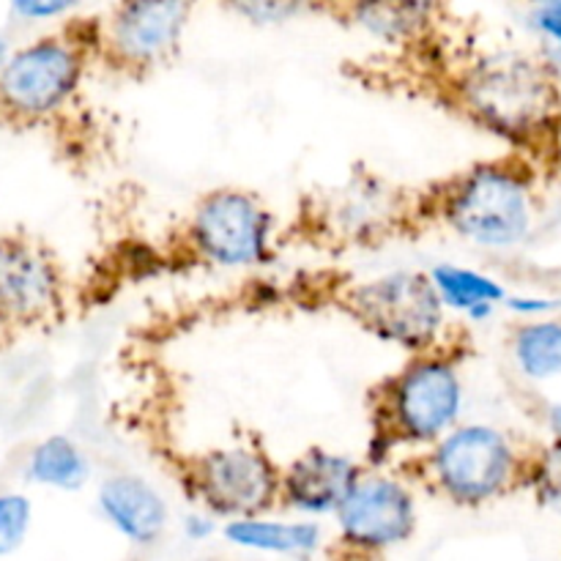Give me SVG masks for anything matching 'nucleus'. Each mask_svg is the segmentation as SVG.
<instances>
[{
  "label": "nucleus",
  "mask_w": 561,
  "mask_h": 561,
  "mask_svg": "<svg viewBox=\"0 0 561 561\" xmlns=\"http://www.w3.org/2000/svg\"><path fill=\"white\" fill-rule=\"evenodd\" d=\"M463 107L485 129L510 140H529L553 113V85L546 71L518 55H488L458 82Z\"/></svg>",
  "instance_id": "f257e3e1"
},
{
  "label": "nucleus",
  "mask_w": 561,
  "mask_h": 561,
  "mask_svg": "<svg viewBox=\"0 0 561 561\" xmlns=\"http://www.w3.org/2000/svg\"><path fill=\"white\" fill-rule=\"evenodd\" d=\"M444 217L471 244L507 250L520 244L531 230L529 184L507 164H480L449 192Z\"/></svg>",
  "instance_id": "f03ea898"
},
{
  "label": "nucleus",
  "mask_w": 561,
  "mask_h": 561,
  "mask_svg": "<svg viewBox=\"0 0 561 561\" xmlns=\"http://www.w3.org/2000/svg\"><path fill=\"white\" fill-rule=\"evenodd\" d=\"M348 301L373 334L409 351H425L436 343L447 310L431 277L422 272H392L367 279L351 290Z\"/></svg>",
  "instance_id": "7ed1b4c3"
},
{
  "label": "nucleus",
  "mask_w": 561,
  "mask_h": 561,
  "mask_svg": "<svg viewBox=\"0 0 561 561\" xmlns=\"http://www.w3.org/2000/svg\"><path fill=\"white\" fill-rule=\"evenodd\" d=\"M515 449L491 425H458L433 447L431 469L436 485L458 504H482L513 482Z\"/></svg>",
  "instance_id": "20e7f679"
},
{
  "label": "nucleus",
  "mask_w": 561,
  "mask_h": 561,
  "mask_svg": "<svg viewBox=\"0 0 561 561\" xmlns=\"http://www.w3.org/2000/svg\"><path fill=\"white\" fill-rule=\"evenodd\" d=\"M463 409V383L453 362L420 356L392 381L389 422L403 442L438 444L458 427Z\"/></svg>",
  "instance_id": "39448f33"
},
{
  "label": "nucleus",
  "mask_w": 561,
  "mask_h": 561,
  "mask_svg": "<svg viewBox=\"0 0 561 561\" xmlns=\"http://www.w3.org/2000/svg\"><path fill=\"white\" fill-rule=\"evenodd\" d=\"M192 491L214 518H257L283 493L277 466L255 447H222L192 466Z\"/></svg>",
  "instance_id": "423d86ee"
},
{
  "label": "nucleus",
  "mask_w": 561,
  "mask_h": 561,
  "mask_svg": "<svg viewBox=\"0 0 561 561\" xmlns=\"http://www.w3.org/2000/svg\"><path fill=\"white\" fill-rule=\"evenodd\" d=\"M190 233L206 261L225 268L252 266L272 244V214L247 192L219 190L197 203Z\"/></svg>",
  "instance_id": "0eeeda50"
},
{
  "label": "nucleus",
  "mask_w": 561,
  "mask_h": 561,
  "mask_svg": "<svg viewBox=\"0 0 561 561\" xmlns=\"http://www.w3.org/2000/svg\"><path fill=\"white\" fill-rule=\"evenodd\" d=\"M82 53L64 38H38L11 53L0 69V102L11 113L38 118L58 110L77 91Z\"/></svg>",
  "instance_id": "6e6552de"
},
{
  "label": "nucleus",
  "mask_w": 561,
  "mask_h": 561,
  "mask_svg": "<svg viewBox=\"0 0 561 561\" xmlns=\"http://www.w3.org/2000/svg\"><path fill=\"white\" fill-rule=\"evenodd\" d=\"M334 518L345 542L362 551H383L414 535V493L394 477L362 474Z\"/></svg>",
  "instance_id": "1a4fd4ad"
},
{
  "label": "nucleus",
  "mask_w": 561,
  "mask_h": 561,
  "mask_svg": "<svg viewBox=\"0 0 561 561\" xmlns=\"http://www.w3.org/2000/svg\"><path fill=\"white\" fill-rule=\"evenodd\" d=\"M60 301L55 263L36 244L0 239V318L31 323L53 312Z\"/></svg>",
  "instance_id": "9d476101"
},
{
  "label": "nucleus",
  "mask_w": 561,
  "mask_h": 561,
  "mask_svg": "<svg viewBox=\"0 0 561 561\" xmlns=\"http://www.w3.org/2000/svg\"><path fill=\"white\" fill-rule=\"evenodd\" d=\"M190 5L179 0H137L115 9L110 47L129 66H153L168 58L186 27Z\"/></svg>",
  "instance_id": "9b49d317"
},
{
  "label": "nucleus",
  "mask_w": 561,
  "mask_h": 561,
  "mask_svg": "<svg viewBox=\"0 0 561 561\" xmlns=\"http://www.w3.org/2000/svg\"><path fill=\"white\" fill-rule=\"evenodd\" d=\"M359 477V466L345 455L307 449L283 474V496L305 515H334Z\"/></svg>",
  "instance_id": "f8f14e48"
},
{
  "label": "nucleus",
  "mask_w": 561,
  "mask_h": 561,
  "mask_svg": "<svg viewBox=\"0 0 561 561\" xmlns=\"http://www.w3.org/2000/svg\"><path fill=\"white\" fill-rule=\"evenodd\" d=\"M99 513L135 546H151L168 529V502L148 480L137 474H113L99 485Z\"/></svg>",
  "instance_id": "ddd939ff"
},
{
  "label": "nucleus",
  "mask_w": 561,
  "mask_h": 561,
  "mask_svg": "<svg viewBox=\"0 0 561 561\" xmlns=\"http://www.w3.org/2000/svg\"><path fill=\"white\" fill-rule=\"evenodd\" d=\"M222 537L241 551L266 553V557H312L323 542V529L316 520H277L257 518L228 520Z\"/></svg>",
  "instance_id": "4468645a"
},
{
  "label": "nucleus",
  "mask_w": 561,
  "mask_h": 561,
  "mask_svg": "<svg viewBox=\"0 0 561 561\" xmlns=\"http://www.w3.org/2000/svg\"><path fill=\"white\" fill-rule=\"evenodd\" d=\"M427 277L447 310L463 312L474 321H485L499 305H507V288L485 272L455 266V263H438L427 272Z\"/></svg>",
  "instance_id": "2eb2a0df"
},
{
  "label": "nucleus",
  "mask_w": 561,
  "mask_h": 561,
  "mask_svg": "<svg viewBox=\"0 0 561 561\" xmlns=\"http://www.w3.org/2000/svg\"><path fill=\"white\" fill-rule=\"evenodd\" d=\"M91 466L85 453L69 436H49L31 449L25 477L36 485L55 491H80L85 485Z\"/></svg>",
  "instance_id": "dca6fc26"
},
{
  "label": "nucleus",
  "mask_w": 561,
  "mask_h": 561,
  "mask_svg": "<svg viewBox=\"0 0 561 561\" xmlns=\"http://www.w3.org/2000/svg\"><path fill=\"white\" fill-rule=\"evenodd\" d=\"M518 370L535 381L561 376V323L531 321L518 329L513 343Z\"/></svg>",
  "instance_id": "f3484780"
},
{
  "label": "nucleus",
  "mask_w": 561,
  "mask_h": 561,
  "mask_svg": "<svg viewBox=\"0 0 561 561\" xmlns=\"http://www.w3.org/2000/svg\"><path fill=\"white\" fill-rule=\"evenodd\" d=\"M33 524L31 499L22 493H0V559L22 548Z\"/></svg>",
  "instance_id": "a211bd4d"
},
{
  "label": "nucleus",
  "mask_w": 561,
  "mask_h": 561,
  "mask_svg": "<svg viewBox=\"0 0 561 561\" xmlns=\"http://www.w3.org/2000/svg\"><path fill=\"white\" fill-rule=\"evenodd\" d=\"M425 11L427 5H362L359 22L376 36L392 42V38L411 33V27L420 22Z\"/></svg>",
  "instance_id": "6ab92c4d"
},
{
  "label": "nucleus",
  "mask_w": 561,
  "mask_h": 561,
  "mask_svg": "<svg viewBox=\"0 0 561 561\" xmlns=\"http://www.w3.org/2000/svg\"><path fill=\"white\" fill-rule=\"evenodd\" d=\"M535 491L548 510L561 515V442L542 453L535 471Z\"/></svg>",
  "instance_id": "aec40b11"
},
{
  "label": "nucleus",
  "mask_w": 561,
  "mask_h": 561,
  "mask_svg": "<svg viewBox=\"0 0 561 561\" xmlns=\"http://www.w3.org/2000/svg\"><path fill=\"white\" fill-rule=\"evenodd\" d=\"M75 9L71 0H16L11 5L16 16L22 20H55V16H64Z\"/></svg>",
  "instance_id": "412c9836"
},
{
  "label": "nucleus",
  "mask_w": 561,
  "mask_h": 561,
  "mask_svg": "<svg viewBox=\"0 0 561 561\" xmlns=\"http://www.w3.org/2000/svg\"><path fill=\"white\" fill-rule=\"evenodd\" d=\"M531 22H535L537 31L551 42V47L561 49V0L540 5V9L535 11V16H531Z\"/></svg>",
  "instance_id": "4be33fe9"
},
{
  "label": "nucleus",
  "mask_w": 561,
  "mask_h": 561,
  "mask_svg": "<svg viewBox=\"0 0 561 561\" xmlns=\"http://www.w3.org/2000/svg\"><path fill=\"white\" fill-rule=\"evenodd\" d=\"M236 11L244 16H250L252 22H283L290 14H296V5H283V3H244L236 5Z\"/></svg>",
  "instance_id": "5701e85b"
},
{
  "label": "nucleus",
  "mask_w": 561,
  "mask_h": 561,
  "mask_svg": "<svg viewBox=\"0 0 561 561\" xmlns=\"http://www.w3.org/2000/svg\"><path fill=\"white\" fill-rule=\"evenodd\" d=\"M184 535L192 542H206L217 535V518L211 513H190L184 518Z\"/></svg>",
  "instance_id": "b1692460"
},
{
  "label": "nucleus",
  "mask_w": 561,
  "mask_h": 561,
  "mask_svg": "<svg viewBox=\"0 0 561 561\" xmlns=\"http://www.w3.org/2000/svg\"><path fill=\"white\" fill-rule=\"evenodd\" d=\"M507 307L518 316H546V312L557 310L559 301L535 299V296H507Z\"/></svg>",
  "instance_id": "393cba45"
},
{
  "label": "nucleus",
  "mask_w": 561,
  "mask_h": 561,
  "mask_svg": "<svg viewBox=\"0 0 561 561\" xmlns=\"http://www.w3.org/2000/svg\"><path fill=\"white\" fill-rule=\"evenodd\" d=\"M551 425H553V431H557L559 438H561V405H553V409H551Z\"/></svg>",
  "instance_id": "a878e982"
},
{
  "label": "nucleus",
  "mask_w": 561,
  "mask_h": 561,
  "mask_svg": "<svg viewBox=\"0 0 561 561\" xmlns=\"http://www.w3.org/2000/svg\"><path fill=\"white\" fill-rule=\"evenodd\" d=\"M11 58V53H9V42H5V36H0V69H3L5 66V60Z\"/></svg>",
  "instance_id": "bb28decb"
}]
</instances>
